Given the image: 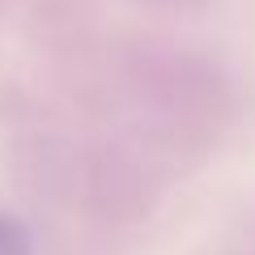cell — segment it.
<instances>
[{
    "mask_svg": "<svg viewBox=\"0 0 255 255\" xmlns=\"http://www.w3.org/2000/svg\"><path fill=\"white\" fill-rule=\"evenodd\" d=\"M0 255H30V234L21 221L0 213Z\"/></svg>",
    "mask_w": 255,
    "mask_h": 255,
    "instance_id": "cell-1",
    "label": "cell"
}]
</instances>
